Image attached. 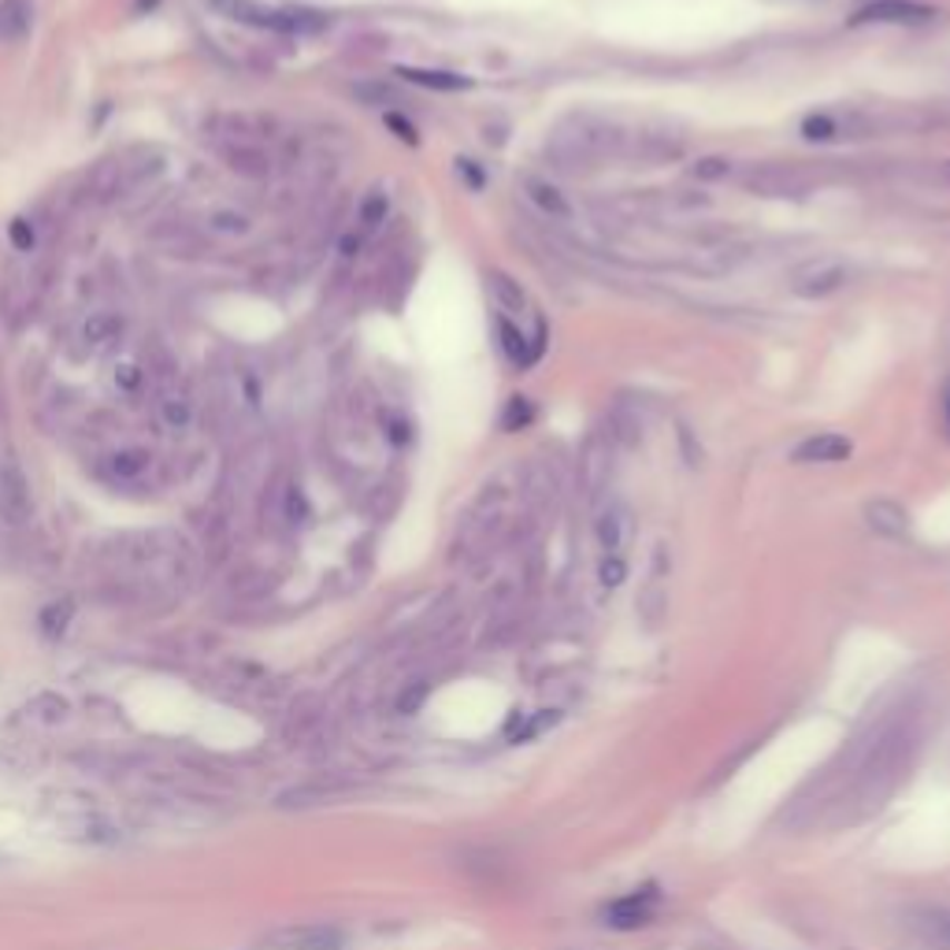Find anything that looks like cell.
<instances>
[{
    "label": "cell",
    "instance_id": "1",
    "mask_svg": "<svg viewBox=\"0 0 950 950\" xmlns=\"http://www.w3.org/2000/svg\"><path fill=\"white\" fill-rule=\"evenodd\" d=\"M850 283V268L839 257H817L791 275V294L802 301H824Z\"/></svg>",
    "mask_w": 950,
    "mask_h": 950
},
{
    "label": "cell",
    "instance_id": "2",
    "mask_svg": "<svg viewBox=\"0 0 950 950\" xmlns=\"http://www.w3.org/2000/svg\"><path fill=\"white\" fill-rule=\"evenodd\" d=\"M30 479L23 472V464L16 461V453H4L0 457V516H4L8 527H23L30 521Z\"/></svg>",
    "mask_w": 950,
    "mask_h": 950
},
{
    "label": "cell",
    "instance_id": "3",
    "mask_svg": "<svg viewBox=\"0 0 950 950\" xmlns=\"http://www.w3.org/2000/svg\"><path fill=\"white\" fill-rule=\"evenodd\" d=\"M939 12L932 4H921V0H872L861 12L850 19V27H865V23H883V27H928Z\"/></svg>",
    "mask_w": 950,
    "mask_h": 950
},
{
    "label": "cell",
    "instance_id": "4",
    "mask_svg": "<svg viewBox=\"0 0 950 950\" xmlns=\"http://www.w3.org/2000/svg\"><path fill=\"white\" fill-rule=\"evenodd\" d=\"M268 950H338L342 932L330 924H290L264 939Z\"/></svg>",
    "mask_w": 950,
    "mask_h": 950
},
{
    "label": "cell",
    "instance_id": "5",
    "mask_svg": "<svg viewBox=\"0 0 950 950\" xmlns=\"http://www.w3.org/2000/svg\"><path fill=\"white\" fill-rule=\"evenodd\" d=\"M654 906H657V888L650 883V888H639L632 894H624V899H616L610 910H605V924L621 928V932H627V928H643L650 917H654Z\"/></svg>",
    "mask_w": 950,
    "mask_h": 950
},
{
    "label": "cell",
    "instance_id": "6",
    "mask_svg": "<svg viewBox=\"0 0 950 950\" xmlns=\"http://www.w3.org/2000/svg\"><path fill=\"white\" fill-rule=\"evenodd\" d=\"M850 453H854V442L847 435H835V431H821V435H810L805 442H799L791 453L794 464H843Z\"/></svg>",
    "mask_w": 950,
    "mask_h": 950
},
{
    "label": "cell",
    "instance_id": "7",
    "mask_svg": "<svg viewBox=\"0 0 950 950\" xmlns=\"http://www.w3.org/2000/svg\"><path fill=\"white\" fill-rule=\"evenodd\" d=\"M865 524H869L877 535L894 538V543L910 538V532H913V521H910V513H906V505L891 502V498H872V502H865Z\"/></svg>",
    "mask_w": 950,
    "mask_h": 950
},
{
    "label": "cell",
    "instance_id": "8",
    "mask_svg": "<svg viewBox=\"0 0 950 950\" xmlns=\"http://www.w3.org/2000/svg\"><path fill=\"white\" fill-rule=\"evenodd\" d=\"M746 190L761 194V197H802L805 194V179L791 168H758L746 175Z\"/></svg>",
    "mask_w": 950,
    "mask_h": 950
},
{
    "label": "cell",
    "instance_id": "9",
    "mask_svg": "<svg viewBox=\"0 0 950 950\" xmlns=\"http://www.w3.org/2000/svg\"><path fill=\"white\" fill-rule=\"evenodd\" d=\"M219 16L235 19V23L246 27H260V30H286V16L275 12V8H264L257 0H208Z\"/></svg>",
    "mask_w": 950,
    "mask_h": 950
},
{
    "label": "cell",
    "instance_id": "10",
    "mask_svg": "<svg viewBox=\"0 0 950 950\" xmlns=\"http://www.w3.org/2000/svg\"><path fill=\"white\" fill-rule=\"evenodd\" d=\"M802 138L805 141H835V138H865V119L858 116H832V112H817L802 119Z\"/></svg>",
    "mask_w": 950,
    "mask_h": 950
},
{
    "label": "cell",
    "instance_id": "11",
    "mask_svg": "<svg viewBox=\"0 0 950 950\" xmlns=\"http://www.w3.org/2000/svg\"><path fill=\"white\" fill-rule=\"evenodd\" d=\"M594 535H598V546L605 554H624V546L632 543V535H635L632 513H627L624 505H610V509L598 516V524H594Z\"/></svg>",
    "mask_w": 950,
    "mask_h": 950
},
{
    "label": "cell",
    "instance_id": "12",
    "mask_svg": "<svg viewBox=\"0 0 950 950\" xmlns=\"http://www.w3.org/2000/svg\"><path fill=\"white\" fill-rule=\"evenodd\" d=\"M543 338H546V327L538 330V338L532 342L524 335L521 327L513 324L509 316H498V342H502V353L509 357L513 364H521V368H527V364L538 360V353H543Z\"/></svg>",
    "mask_w": 950,
    "mask_h": 950
},
{
    "label": "cell",
    "instance_id": "13",
    "mask_svg": "<svg viewBox=\"0 0 950 950\" xmlns=\"http://www.w3.org/2000/svg\"><path fill=\"white\" fill-rule=\"evenodd\" d=\"M524 194H527V201H532L538 212H546L550 219H572L568 197L561 194L554 182L538 179V175H527V179H524Z\"/></svg>",
    "mask_w": 950,
    "mask_h": 950
},
{
    "label": "cell",
    "instance_id": "14",
    "mask_svg": "<svg viewBox=\"0 0 950 950\" xmlns=\"http://www.w3.org/2000/svg\"><path fill=\"white\" fill-rule=\"evenodd\" d=\"M30 23H34L30 0H0V41H4V46L23 41L30 34Z\"/></svg>",
    "mask_w": 950,
    "mask_h": 950
},
{
    "label": "cell",
    "instance_id": "15",
    "mask_svg": "<svg viewBox=\"0 0 950 950\" xmlns=\"http://www.w3.org/2000/svg\"><path fill=\"white\" fill-rule=\"evenodd\" d=\"M149 464H152L149 449L130 446V449H116L112 457L105 461V472H108V479H116V483H138L141 475L149 472Z\"/></svg>",
    "mask_w": 950,
    "mask_h": 950
},
{
    "label": "cell",
    "instance_id": "16",
    "mask_svg": "<svg viewBox=\"0 0 950 950\" xmlns=\"http://www.w3.org/2000/svg\"><path fill=\"white\" fill-rule=\"evenodd\" d=\"M119 335H123V316L116 313H90V319L82 324L86 349H108Z\"/></svg>",
    "mask_w": 950,
    "mask_h": 950
},
{
    "label": "cell",
    "instance_id": "17",
    "mask_svg": "<svg viewBox=\"0 0 950 950\" xmlns=\"http://www.w3.org/2000/svg\"><path fill=\"white\" fill-rule=\"evenodd\" d=\"M397 75L424 90H438V93H457V90H472V79L464 75H453V71H431V68H397Z\"/></svg>",
    "mask_w": 950,
    "mask_h": 950
},
{
    "label": "cell",
    "instance_id": "18",
    "mask_svg": "<svg viewBox=\"0 0 950 950\" xmlns=\"http://www.w3.org/2000/svg\"><path fill=\"white\" fill-rule=\"evenodd\" d=\"M487 290H491V297L494 301H498V308L502 313H524L527 308V294H524V286L513 279V275H505V271H487Z\"/></svg>",
    "mask_w": 950,
    "mask_h": 950
},
{
    "label": "cell",
    "instance_id": "19",
    "mask_svg": "<svg viewBox=\"0 0 950 950\" xmlns=\"http://www.w3.org/2000/svg\"><path fill=\"white\" fill-rule=\"evenodd\" d=\"M160 419L168 431H186L194 424V402L186 394H168L160 402Z\"/></svg>",
    "mask_w": 950,
    "mask_h": 950
},
{
    "label": "cell",
    "instance_id": "20",
    "mask_svg": "<svg viewBox=\"0 0 950 950\" xmlns=\"http://www.w3.org/2000/svg\"><path fill=\"white\" fill-rule=\"evenodd\" d=\"M227 164L241 175H249V179H260V175H268V157H264L260 149L253 146H238V149H224Z\"/></svg>",
    "mask_w": 950,
    "mask_h": 950
},
{
    "label": "cell",
    "instance_id": "21",
    "mask_svg": "<svg viewBox=\"0 0 950 950\" xmlns=\"http://www.w3.org/2000/svg\"><path fill=\"white\" fill-rule=\"evenodd\" d=\"M71 616H75V602L71 598H60V602H52V605H46V610H41V632H46L49 639H60L63 632H68V624H71Z\"/></svg>",
    "mask_w": 950,
    "mask_h": 950
},
{
    "label": "cell",
    "instance_id": "22",
    "mask_svg": "<svg viewBox=\"0 0 950 950\" xmlns=\"http://www.w3.org/2000/svg\"><path fill=\"white\" fill-rule=\"evenodd\" d=\"M27 713L38 716V721H46V724H60L63 716L71 713V705H68V699H60V694H38V699L27 705Z\"/></svg>",
    "mask_w": 950,
    "mask_h": 950
},
{
    "label": "cell",
    "instance_id": "23",
    "mask_svg": "<svg viewBox=\"0 0 950 950\" xmlns=\"http://www.w3.org/2000/svg\"><path fill=\"white\" fill-rule=\"evenodd\" d=\"M917 924H921L928 943L939 950H950V913H924Z\"/></svg>",
    "mask_w": 950,
    "mask_h": 950
},
{
    "label": "cell",
    "instance_id": "24",
    "mask_svg": "<svg viewBox=\"0 0 950 950\" xmlns=\"http://www.w3.org/2000/svg\"><path fill=\"white\" fill-rule=\"evenodd\" d=\"M691 175H694V179H702V182H721V179L732 175V160H728V157H699L691 164Z\"/></svg>",
    "mask_w": 950,
    "mask_h": 950
},
{
    "label": "cell",
    "instance_id": "25",
    "mask_svg": "<svg viewBox=\"0 0 950 950\" xmlns=\"http://www.w3.org/2000/svg\"><path fill=\"white\" fill-rule=\"evenodd\" d=\"M532 419H535V408L527 397H509V402H505V413H502L505 431H521V427L532 424Z\"/></svg>",
    "mask_w": 950,
    "mask_h": 950
},
{
    "label": "cell",
    "instance_id": "26",
    "mask_svg": "<svg viewBox=\"0 0 950 950\" xmlns=\"http://www.w3.org/2000/svg\"><path fill=\"white\" fill-rule=\"evenodd\" d=\"M598 580H602V587L616 591L627 580V561L621 554H605L602 565H598Z\"/></svg>",
    "mask_w": 950,
    "mask_h": 950
},
{
    "label": "cell",
    "instance_id": "27",
    "mask_svg": "<svg viewBox=\"0 0 950 950\" xmlns=\"http://www.w3.org/2000/svg\"><path fill=\"white\" fill-rule=\"evenodd\" d=\"M208 227L219 230V235H246L249 219L241 212H216V216H208Z\"/></svg>",
    "mask_w": 950,
    "mask_h": 950
},
{
    "label": "cell",
    "instance_id": "28",
    "mask_svg": "<svg viewBox=\"0 0 950 950\" xmlns=\"http://www.w3.org/2000/svg\"><path fill=\"white\" fill-rule=\"evenodd\" d=\"M8 238H12V246L19 249V253H30L34 249V227H30V219H23V216H16L12 224H8Z\"/></svg>",
    "mask_w": 950,
    "mask_h": 950
},
{
    "label": "cell",
    "instance_id": "29",
    "mask_svg": "<svg viewBox=\"0 0 950 950\" xmlns=\"http://www.w3.org/2000/svg\"><path fill=\"white\" fill-rule=\"evenodd\" d=\"M353 93H357L364 105H386V101H397V93L390 90V86H383V82H360V86H353Z\"/></svg>",
    "mask_w": 950,
    "mask_h": 950
},
{
    "label": "cell",
    "instance_id": "30",
    "mask_svg": "<svg viewBox=\"0 0 950 950\" xmlns=\"http://www.w3.org/2000/svg\"><path fill=\"white\" fill-rule=\"evenodd\" d=\"M386 127H390L394 135L405 141V146H419V135H416V127L408 123L405 116H397V112H386Z\"/></svg>",
    "mask_w": 950,
    "mask_h": 950
},
{
    "label": "cell",
    "instance_id": "31",
    "mask_svg": "<svg viewBox=\"0 0 950 950\" xmlns=\"http://www.w3.org/2000/svg\"><path fill=\"white\" fill-rule=\"evenodd\" d=\"M112 379H116L119 390L130 394V390H138V386H141V368H138V364H119Z\"/></svg>",
    "mask_w": 950,
    "mask_h": 950
},
{
    "label": "cell",
    "instance_id": "32",
    "mask_svg": "<svg viewBox=\"0 0 950 950\" xmlns=\"http://www.w3.org/2000/svg\"><path fill=\"white\" fill-rule=\"evenodd\" d=\"M383 216H386V197H383V194L368 197V201H364V212H360L364 227H375V224H379Z\"/></svg>",
    "mask_w": 950,
    "mask_h": 950
},
{
    "label": "cell",
    "instance_id": "33",
    "mask_svg": "<svg viewBox=\"0 0 950 950\" xmlns=\"http://www.w3.org/2000/svg\"><path fill=\"white\" fill-rule=\"evenodd\" d=\"M286 513H290V521L297 524V521H305V513H308V505H305V494L301 491H290V502H286Z\"/></svg>",
    "mask_w": 950,
    "mask_h": 950
},
{
    "label": "cell",
    "instance_id": "34",
    "mask_svg": "<svg viewBox=\"0 0 950 950\" xmlns=\"http://www.w3.org/2000/svg\"><path fill=\"white\" fill-rule=\"evenodd\" d=\"M457 175L468 179L472 190H479V186H483V175H479V168H475V160H457Z\"/></svg>",
    "mask_w": 950,
    "mask_h": 950
},
{
    "label": "cell",
    "instance_id": "35",
    "mask_svg": "<svg viewBox=\"0 0 950 950\" xmlns=\"http://www.w3.org/2000/svg\"><path fill=\"white\" fill-rule=\"evenodd\" d=\"M424 694H427V687H413V691H408V694H405V699H402V702H397V710H402V713H413V710H416V705H419V702H424Z\"/></svg>",
    "mask_w": 950,
    "mask_h": 950
},
{
    "label": "cell",
    "instance_id": "36",
    "mask_svg": "<svg viewBox=\"0 0 950 950\" xmlns=\"http://www.w3.org/2000/svg\"><path fill=\"white\" fill-rule=\"evenodd\" d=\"M943 419H947V431H950V383H947V390H943Z\"/></svg>",
    "mask_w": 950,
    "mask_h": 950
}]
</instances>
